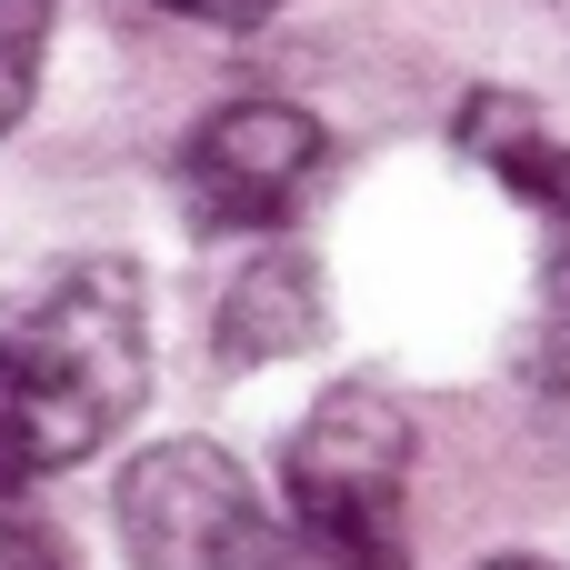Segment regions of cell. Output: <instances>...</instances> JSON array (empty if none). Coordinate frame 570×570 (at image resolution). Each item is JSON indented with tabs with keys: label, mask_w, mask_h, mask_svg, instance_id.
<instances>
[{
	"label": "cell",
	"mask_w": 570,
	"mask_h": 570,
	"mask_svg": "<svg viewBox=\"0 0 570 570\" xmlns=\"http://www.w3.org/2000/svg\"><path fill=\"white\" fill-rule=\"evenodd\" d=\"M321 341V271L301 250H261L240 261V281L220 291V361L230 371H261V361H291Z\"/></svg>",
	"instance_id": "cell-5"
},
{
	"label": "cell",
	"mask_w": 570,
	"mask_h": 570,
	"mask_svg": "<svg viewBox=\"0 0 570 570\" xmlns=\"http://www.w3.org/2000/svg\"><path fill=\"white\" fill-rule=\"evenodd\" d=\"M531 371H541L551 391H570V250H561V271H551V301H541V331H531Z\"/></svg>",
	"instance_id": "cell-9"
},
{
	"label": "cell",
	"mask_w": 570,
	"mask_h": 570,
	"mask_svg": "<svg viewBox=\"0 0 570 570\" xmlns=\"http://www.w3.org/2000/svg\"><path fill=\"white\" fill-rule=\"evenodd\" d=\"M40 50H50V0H0V130L30 110Z\"/></svg>",
	"instance_id": "cell-7"
},
{
	"label": "cell",
	"mask_w": 570,
	"mask_h": 570,
	"mask_svg": "<svg viewBox=\"0 0 570 570\" xmlns=\"http://www.w3.org/2000/svg\"><path fill=\"white\" fill-rule=\"evenodd\" d=\"M481 570H561V561H541V551H501V561H481Z\"/></svg>",
	"instance_id": "cell-11"
},
{
	"label": "cell",
	"mask_w": 570,
	"mask_h": 570,
	"mask_svg": "<svg viewBox=\"0 0 570 570\" xmlns=\"http://www.w3.org/2000/svg\"><path fill=\"white\" fill-rule=\"evenodd\" d=\"M130 570H281V531L220 441H150L110 491Z\"/></svg>",
	"instance_id": "cell-3"
},
{
	"label": "cell",
	"mask_w": 570,
	"mask_h": 570,
	"mask_svg": "<svg viewBox=\"0 0 570 570\" xmlns=\"http://www.w3.org/2000/svg\"><path fill=\"white\" fill-rule=\"evenodd\" d=\"M331 170V130L291 100H220L180 140V210L200 230H281Z\"/></svg>",
	"instance_id": "cell-4"
},
{
	"label": "cell",
	"mask_w": 570,
	"mask_h": 570,
	"mask_svg": "<svg viewBox=\"0 0 570 570\" xmlns=\"http://www.w3.org/2000/svg\"><path fill=\"white\" fill-rule=\"evenodd\" d=\"M461 150H471V160H491L531 210H551V220L570 230V140L541 130V110H531V100H511V90L461 100Z\"/></svg>",
	"instance_id": "cell-6"
},
{
	"label": "cell",
	"mask_w": 570,
	"mask_h": 570,
	"mask_svg": "<svg viewBox=\"0 0 570 570\" xmlns=\"http://www.w3.org/2000/svg\"><path fill=\"white\" fill-rule=\"evenodd\" d=\"M150 381V321L130 261H70L0 321V481L90 461Z\"/></svg>",
	"instance_id": "cell-1"
},
{
	"label": "cell",
	"mask_w": 570,
	"mask_h": 570,
	"mask_svg": "<svg viewBox=\"0 0 570 570\" xmlns=\"http://www.w3.org/2000/svg\"><path fill=\"white\" fill-rule=\"evenodd\" d=\"M281 491H291V531L311 570H411L401 511H411V421L381 391H331L291 451H281Z\"/></svg>",
	"instance_id": "cell-2"
},
{
	"label": "cell",
	"mask_w": 570,
	"mask_h": 570,
	"mask_svg": "<svg viewBox=\"0 0 570 570\" xmlns=\"http://www.w3.org/2000/svg\"><path fill=\"white\" fill-rule=\"evenodd\" d=\"M0 570H80V561H70V541L20 501V481H0Z\"/></svg>",
	"instance_id": "cell-8"
},
{
	"label": "cell",
	"mask_w": 570,
	"mask_h": 570,
	"mask_svg": "<svg viewBox=\"0 0 570 570\" xmlns=\"http://www.w3.org/2000/svg\"><path fill=\"white\" fill-rule=\"evenodd\" d=\"M170 20H200V30H250V20H281L291 0H150Z\"/></svg>",
	"instance_id": "cell-10"
}]
</instances>
